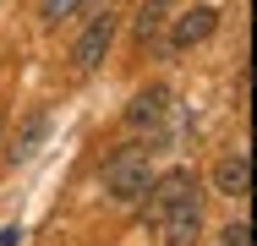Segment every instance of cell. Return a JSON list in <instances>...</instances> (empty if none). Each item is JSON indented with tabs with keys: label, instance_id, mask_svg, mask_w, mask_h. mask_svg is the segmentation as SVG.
Here are the masks:
<instances>
[{
	"label": "cell",
	"instance_id": "cell-1",
	"mask_svg": "<svg viewBox=\"0 0 257 246\" xmlns=\"http://www.w3.org/2000/svg\"><path fill=\"white\" fill-rule=\"evenodd\" d=\"M104 186H109L115 202H143L148 186H154V164H148V153L120 148V153L109 159V170H104Z\"/></svg>",
	"mask_w": 257,
	"mask_h": 246
},
{
	"label": "cell",
	"instance_id": "cell-2",
	"mask_svg": "<svg viewBox=\"0 0 257 246\" xmlns=\"http://www.w3.org/2000/svg\"><path fill=\"white\" fill-rule=\"evenodd\" d=\"M186 202H197L192 170H170V175H159L154 186H148V219H164V213H175V208H186Z\"/></svg>",
	"mask_w": 257,
	"mask_h": 246
},
{
	"label": "cell",
	"instance_id": "cell-3",
	"mask_svg": "<svg viewBox=\"0 0 257 246\" xmlns=\"http://www.w3.org/2000/svg\"><path fill=\"white\" fill-rule=\"evenodd\" d=\"M109 44H115V17L104 11V17H93V22H88V33H82V39H77V49H71L77 71H93L104 55H109Z\"/></svg>",
	"mask_w": 257,
	"mask_h": 246
},
{
	"label": "cell",
	"instance_id": "cell-4",
	"mask_svg": "<svg viewBox=\"0 0 257 246\" xmlns=\"http://www.w3.org/2000/svg\"><path fill=\"white\" fill-rule=\"evenodd\" d=\"M213 22H219V11H213V6H192V11H181V17H175V28H170V49L181 55V49L203 44L208 33H213Z\"/></svg>",
	"mask_w": 257,
	"mask_h": 246
},
{
	"label": "cell",
	"instance_id": "cell-5",
	"mask_svg": "<svg viewBox=\"0 0 257 246\" xmlns=\"http://www.w3.org/2000/svg\"><path fill=\"white\" fill-rule=\"evenodd\" d=\"M246 186H252V159H246V153H224V159L213 164V192L246 197Z\"/></svg>",
	"mask_w": 257,
	"mask_h": 246
},
{
	"label": "cell",
	"instance_id": "cell-6",
	"mask_svg": "<svg viewBox=\"0 0 257 246\" xmlns=\"http://www.w3.org/2000/svg\"><path fill=\"white\" fill-rule=\"evenodd\" d=\"M164 109H170V88H159V82H154V88H143V93L126 104V126H137V132H143V126H159Z\"/></svg>",
	"mask_w": 257,
	"mask_h": 246
},
{
	"label": "cell",
	"instance_id": "cell-7",
	"mask_svg": "<svg viewBox=\"0 0 257 246\" xmlns=\"http://www.w3.org/2000/svg\"><path fill=\"white\" fill-rule=\"evenodd\" d=\"M159 224H164V235H159V246H192V241H197V230H203V219H197V202H186V208L164 213Z\"/></svg>",
	"mask_w": 257,
	"mask_h": 246
},
{
	"label": "cell",
	"instance_id": "cell-8",
	"mask_svg": "<svg viewBox=\"0 0 257 246\" xmlns=\"http://www.w3.org/2000/svg\"><path fill=\"white\" fill-rule=\"evenodd\" d=\"M44 126H50V115H28L22 132H17V143H11V159H28L39 148V137H44Z\"/></svg>",
	"mask_w": 257,
	"mask_h": 246
},
{
	"label": "cell",
	"instance_id": "cell-9",
	"mask_svg": "<svg viewBox=\"0 0 257 246\" xmlns=\"http://www.w3.org/2000/svg\"><path fill=\"white\" fill-rule=\"evenodd\" d=\"M159 28H164V0H148V6L137 11V39L148 44V39H154Z\"/></svg>",
	"mask_w": 257,
	"mask_h": 246
},
{
	"label": "cell",
	"instance_id": "cell-10",
	"mask_svg": "<svg viewBox=\"0 0 257 246\" xmlns=\"http://www.w3.org/2000/svg\"><path fill=\"white\" fill-rule=\"evenodd\" d=\"M77 6H82V0H39V17H44V22H60V17H71Z\"/></svg>",
	"mask_w": 257,
	"mask_h": 246
},
{
	"label": "cell",
	"instance_id": "cell-11",
	"mask_svg": "<svg viewBox=\"0 0 257 246\" xmlns=\"http://www.w3.org/2000/svg\"><path fill=\"white\" fill-rule=\"evenodd\" d=\"M219 246H252V230L246 224H224L219 230Z\"/></svg>",
	"mask_w": 257,
	"mask_h": 246
},
{
	"label": "cell",
	"instance_id": "cell-12",
	"mask_svg": "<svg viewBox=\"0 0 257 246\" xmlns=\"http://www.w3.org/2000/svg\"><path fill=\"white\" fill-rule=\"evenodd\" d=\"M22 241V230H17V224H6V230H0V246H17Z\"/></svg>",
	"mask_w": 257,
	"mask_h": 246
}]
</instances>
